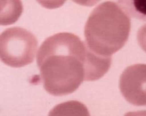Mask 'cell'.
I'll return each instance as SVG.
<instances>
[{
	"label": "cell",
	"instance_id": "obj_1",
	"mask_svg": "<svg viewBox=\"0 0 146 116\" xmlns=\"http://www.w3.org/2000/svg\"><path fill=\"white\" fill-rule=\"evenodd\" d=\"M37 63L44 88L61 96L74 93L84 81L102 78L110 69L111 58L94 53L76 35L60 33L42 43Z\"/></svg>",
	"mask_w": 146,
	"mask_h": 116
},
{
	"label": "cell",
	"instance_id": "obj_2",
	"mask_svg": "<svg viewBox=\"0 0 146 116\" xmlns=\"http://www.w3.org/2000/svg\"><path fill=\"white\" fill-rule=\"evenodd\" d=\"M131 20L117 4L107 1L95 8L85 26L87 45L100 56L110 57L128 39Z\"/></svg>",
	"mask_w": 146,
	"mask_h": 116
},
{
	"label": "cell",
	"instance_id": "obj_3",
	"mask_svg": "<svg viewBox=\"0 0 146 116\" xmlns=\"http://www.w3.org/2000/svg\"><path fill=\"white\" fill-rule=\"evenodd\" d=\"M38 42L33 34L20 27L5 30L0 36L1 61L12 67L19 68L32 63Z\"/></svg>",
	"mask_w": 146,
	"mask_h": 116
},
{
	"label": "cell",
	"instance_id": "obj_4",
	"mask_svg": "<svg viewBox=\"0 0 146 116\" xmlns=\"http://www.w3.org/2000/svg\"><path fill=\"white\" fill-rule=\"evenodd\" d=\"M119 88L128 103L146 106V64H135L127 68L120 76Z\"/></svg>",
	"mask_w": 146,
	"mask_h": 116
},
{
	"label": "cell",
	"instance_id": "obj_5",
	"mask_svg": "<svg viewBox=\"0 0 146 116\" xmlns=\"http://www.w3.org/2000/svg\"><path fill=\"white\" fill-rule=\"evenodd\" d=\"M21 0H1V25H7L17 22L22 13Z\"/></svg>",
	"mask_w": 146,
	"mask_h": 116
},
{
	"label": "cell",
	"instance_id": "obj_6",
	"mask_svg": "<svg viewBox=\"0 0 146 116\" xmlns=\"http://www.w3.org/2000/svg\"><path fill=\"white\" fill-rule=\"evenodd\" d=\"M128 15L146 22V0H117Z\"/></svg>",
	"mask_w": 146,
	"mask_h": 116
},
{
	"label": "cell",
	"instance_id": "obj_7",
	"mask_svg": "<svg viewBox=\"0 0 146 116\" xmlns=\"http://www.w3.org/2000/svg\"><path fill=\"white\" fill-rule=\"evenodd\" d=\"M42 7L48 9H55L62 7L67 0H36Z\"/></svg>",
	"mask_w": 146,
	"mask_h": 116
},
{
	"label": "cell",
	"instance_id": "obj_8",
	"mask_svg": "<svg viewBox=\"0 0 146 116\" xmlns=\"http://www.w3.org/2000/svg\"><path fill=\"white\" fill-rule=\"evenodd\" d=\"M137 40L140 47L146 53V25L141 27L138 30Z\"/></svg>",
	"mask_w": 146,
	"mask_h": 116
},
{
	"label": "cell",
	"instance_id": "obj_9",
	"mask_svg": "<svg viewBox=\"0 0 146 116\" xmlns=\"http://www.w3.org/2000/svg\"><path fill=\"white\" fill-rule=\"evenodd\" d=\"M74 2L85 7H93L101 0H72Z\"/></svg>",
	"mask_w": 146,
	"mask_h": 116
}]
</instances>
